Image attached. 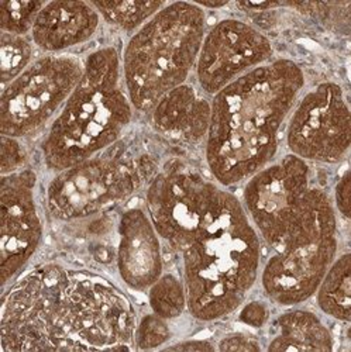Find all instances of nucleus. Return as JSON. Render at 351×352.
Listing matches in <instances>:
<instances>
[{
    "label": "nucleus",
    "instance_id": "obj_1",
    "mask_svg": "<svg viewBox=\"0 0 351 352\" xmlns=\"http://www.w3.org/2000/svg\"><path fill=\"white\" fill-rule=\"evenodd\" d=\"M2 351H126L136 313L99 275L45 263L21 278L2 306Z\"/></svg>",
    "mask_w": 351,
    "mask_h": 352
},
{
    "label": "nucleus",
    "instance_id": "obj_2",
    "mask_svg": "<svg viewBox=\"0 0 351 352\" xmlns=\"http://www.w3.org/2000/svg\"><path fill=\"white\" fill-rule=\"evenodd\" d=\"M304 85L305 74L297 63L275 60L213 96L206 162L220 185L242 184L271 164L282 124Z\"/></svg>",
    "mask_w": 351,
    "mask_h": 352
},
{
    "label": "nucleus",
    "instance_id": "obj_3",
    "mask_svg": "<svg viewBox=\"0 0 351 352\" xmlns=\"http://www.w3.org/2000/svg\"><path fill=\"white\" fill-rule=\"evenodd\" d=\"M178 252L189 313L200 321H215L242 306L254 286L261 240L240 200L219 186Z\"/></svg>",
    "mask_w": 351,
    "mask_h": 352
},
{
    "label": "nucleus",
    "instance_id": "obj_4",
    "mask_svg": "<svg viewBox=\"0 0 351 352\" xmlns=\"http://www.w3.org/2000/svg\"><path fill=\"white\" fill-rule=\"evenodd\" d=\"M122 76L120 56L113 47L96 50L86 58L79 83L41 145L51 170L61 172L89 160L120 138L133 117Z\"/></svg>",
    "mask_w": 351,
    "mask_h": 352
},
{
    "label": "nucleus",
    "instance_id": "obj_5",
    "mask_svg": "<svg viewBox=\"0 0 351 352\" xmlns=\"http://www.w3.org/2000/svg\"><path fill=\"white\" fill-rule=\"evenodd\" d=\"M206 34V14L195 3L165 5L129 40L122 75L134 109L151 111L158 100L185 83Z\"/></svg>",
    "mask_w": 351,
    "mask_h": 352
},
{
    "label": "nucleus",
    "instance_id": "obj_6",
    "mask_svg": "<svg viewBox=\"0 0 351 352\" xmlns=\"http://www.w3.org/2000/svg\"><path fill=\"white\" fill-rule=\"evenodd\" d=\"M337 245L332 200L321 189L310 188L297 221L262 270L267 296L282 306L310 299L334 261Z\"/></svg>",
    "mask_w": 351,
    "mask_h": 352
},
{
    "label": "nucleus",
    "instance_id": "obj_7",
    "mask_svg": "<svg viewBox=\"0 0 351 352\" xmlns=\"http://www.w3.org/2000/svg\"><path fill=\"white\" fill-rule=\"evenodd\" d=\"M144 173L140 162L122 153H100L54 176L47 188L48 212L61 221L95 216L134 195Z\"/></svg>",
    "mask_w": 351,
    "mask_h": 352
},
{
    "label": "nucleus",
    "instance_id": "obj_8",
    "mask_svg": "<svg viewBox=\"0 0 351 352\" xmlns=\"http://www.w3.org/2000/svg\"><path fill=\"white\" fill-rule=\"evenodd\" d=\"M83 74V63L75 56L39 58L10 82L0 102L2 135L23 138L48 124L61 111Z\"/></svg>",
    "mask_w": 351,
    "mask_h": 352
},
{
    "label": "nucleus",
    "instance_id": "obj_9",
    "mask_svg": "<svg viewBox=\"0 0 351 352\" xmlns=\"http://www.w3.org/2000/svg\"><path fill=\"white\" fill-rule=\"evenodd\" d=\"M309 182V165L292 154L268 164L247 179L244 210L268 245L278 247L297 221L310 190Z\"/></svg>",
    "mask_w": 351,
    "mask_h": 352
},
{
    "label": "nucleus",
    "instance_id": "obj_10",
    "mask_svg": "<svg viewBox=\"0 0 351 352\" xmlns=\"http://www.w3.org/2000/svg\"><path fill=\"white\" fill-rule=\"evenodd\" d=\"M350 109L341 86L323 82L308 92L292 113L286 144L304 161L337 164L350 150Z\"/></svg>",
    "mask_w": 351,
    "mask_h": 352
},
{
    "label": "nucleus",
    "instance_id": "obj_11",
    "mask_svg": "<svg viewBox=\"0 0 351 352\" xmlns=\"http://www.w3.org/2000/svg\"><path fill=\"white\" fill-rule=\"evenodd\" d=\"M273 55L271 41L259 30L242 20L224 19L204 34L195 65L199 86L215 96L240 76L270 63Z\"/></svg>",
    "mask_w": 351,
    "mask_h": 352
},
{
    "label": "nucleus",
    "instance_id": "obj_12",
    "mask_svg": "<svg viewBox=\"0 0 351 352\" xmlns=\"http://www.w3.org/2000/svg\"><path fill=\"white\" fill-rule=\"evenodd\" d=\"M217 188L198 172L184 168H171L156 175L145 200L160 239L178 251L209 209Z\"/></svg>",
    "mask_w": 351,
    "mask_h": 352
},
{
    "label": "nucleus",
    "instance_id": "obj_13",
    "mask_svg": "<svg viewBox=\"0 0 351 352\" xmlns=\"http://www.w3.org/2000/svg\"><path fill=\"white\" fill-rule=\"evenodd\" d=\"M37 175L30 169L3 175L0 184L2 208V285L6 286L27 265L43 239V223L36 203Z\"/></svg>",
    "mask_w": 351,
    "mask_h": 352
},
{
    "label": "nucleus",
    "instance_id": "obj_14",
    "mask_svg": "<svg viewBox=\"0 0 351 352\" xmlns=\"http://www.w3.org/2000/svg\"><path fill=\"white\" fill-rule=\"evenodd\" d=\"M117 270L133 290L150 289L162 275V252L158 232L140 208L129 209L119 223Z\"/></svg>",
    "mask_w": 351,
    "mask_h": 352
},
{
    "label": "nucleus",
    "instance_id": "obj_15",
    "mask_svg": "<svg viewBox=\"0 0 351 352\" xmlns=\"http://www.w3.org/2000/svg\"><path fill=\"white\" fill-rule=\"evenodd\" d=\"M100 14L92 3L50 2L39 13L32 37L34 44L50 54H58L89 41L98 32Z\"/></svg>",
    "mask_w": 351,
    "mask_h": 352
},
{
    "label": "nucleus",
    "instance_id": "obj_16",
    "mask_svg": "<svg viewBox=\"0 0 351 352\" xmlns=\"http://www.w3.org/2000/svg\"><path fill=\"white\" fill-rule=\"evenodd\" d=\"M151 113L153 126L158 133L196 144L208 135L212 104L193 86L184 83L164 95Z\"/></svg>",
    "mask_w": 351,
    "mask_h": 352
},
{
    "label": "nucleus",
    "instance_id": "obj_17",
    "mask_svg": "<svg viewBox=\"0 0 351 352\" xmlns=\"http://www.w3.org/2000/svg\"><path fill=\"white\" fill-rule=\"evenodd\" d=\"M277 331L268 351H332L334 341L329 329L315 313L290 310L277 320Z\"/></svg>",
    "mask_w": 351,
    "mask_h": 352
},
{
    "label": "nucleus",
    "instance_id": "obj_18",
    "mask_svg": "<svg viewBox=\"0 0 351 352\" xmlns=\"http://www.w3.org/2000/svg\"><path fill=\"white\" fill-rule=\"evenodd\" d=\"M316 300L326 316L339 321H350L351 259L348 252L332 262L316 290Z\"/></svg>",
    "mask_w": 351,
    "mask_h": 352
},
{
    "label": "nucleus",
    "instance_id": "obj_19",
    "mask_svg": "<svg viewBox=\"0 0 351 352\" xmlns=\"http://www.w3.org/2000/svg\"><path fill=\"white\" fill-rule=\"evenodd\" d=\"M92 5L109 24L125 32H137L165 6L162 2H92Z\"/></svg>",
    "mask_w": 351,
    "mask_h": 352
},
{
    "label": "nucleus",
    "instance_id": "obj_20",
    "mask_svg": "<svg viewBox=\"0 0 351 352\" xmlns=\"http://www.w3.org/2000/svg\"><path fill=\"white\" fill-rule=\"evenodd\" d=\"M149 302L154 314L165 320L177 318L188 307L185 285L172 274L161 275L149 289Z\"/></svg>",
    "mask_w": 351,
    "mask_h": 352
},
{
    "label": "nucleus",
    "instance_id": "obj_21",
    "mask_svg": "<svg viewBox=\"0 0 351 352\" xmlns=\"http://www.w3.org/2000/svg\"><path fill=\"white\" fill-rule=\"evenodd\" d=\"M33 47L25 37L2 33L0 47V71H2V86L6 87L25 68L32 64Z\"/></svg>",
    "mask_w": 351,
    "mask_h": 352
},
{
    "label": "nucleus",
    "instance_id": "obj_22",
    "mask_svg": "<svg viewBox=\"0 0 351 352\" xmlns=\"http://www.w3.org/2000/svg\"><path fill=\"white\" fill-rule=\"evenodd\" d=\"M45 6L43 2H21V0H10L0 2V27L2 33L23 36L33 30L34 21Z\"/></svg>",
    "mask_w": 351,
    "mask_h": 352
},
{
    "label": "nucleus",
    "instance_id": "obj_23",
    "mask_svg": "<svg viewBox=\"0 0 351 352\" xmlns=\"http://www.w3.org/2000/svg\"><path fill=\"white\" fill-rule=\"evenodd\" d=\"M171 338L165 318L157 314L144 316L134 330V344L138 349H156Z\"/></svg>",
    "mask_w": 351,
    "mask_h": 352
},
{
    "label": "nucleus",
    "instance_id": "obj_24",
    "mask_svg": "<svg viewBox=\"0 0 351 352\" xmlns=\"http://www.w3.org/2000/svg\"><path fill=\"white\" fill-rule=\"evenodd\" d=\"M25 162V151L17 138L2 135V176L17 172Z\"/></svg>",
    "mask_w": 351,
    "mask_h": 352
},
{
    "label": "nucleus",
    "instance_id": "obj_25",
    "mask_svg": "<svg viewBox=\"0 0 351 352\" xmlns=\"http://www.w3.org/2000/svg\"><path fill=\"white\" fill-rule=\"evenodd\" d=\"M219 351H261L258 341L244 333H233L223 337L217 346Z\"/></svg>",
    "mask_w": 351,
    "mask_h": 352
},
{
    "label": "nucleus",
    "instance_id": "obj_26",
    "mask_svg": "<svg viewBox=\"0 0 351 352\" xmlns=\"http://www.w3.org/2000/svg\"><path fill=\"white\" fill-rule=\"evenodd\" d=\"M239 318L246 326L259 329L266 324L268 318V309L262 302H250L242 309Z\"/></svg>",
    "mask_w": 351,
    "mask_h": 352
},
{
    "label": "nucleus",
    "instance_id": "obj_27",
    "mask_svg": "<svg viewBox=\"0 0 351 352\" xmlns=\"http://www.w3.org/2000/svg\"><path fill=\"white\" fill-rule=\"evenodd\" d=\"M336 208L344 219H350V170H345L334 189Z\"/></svg>",
    "mask_w": 351,
    "mask_h": 352
},
{
    "label": "nucleus",
    "instance_id": "obj_28",
    "mask_svg": "<svg viewBox=\"0 0 351 352\" xmlns=\"http://www.w3.org/2000/svg\"><path fill=\"white\" fill-rule=\"evenodd\" d=\"M167 349H169V351H189V352L191 351H213L215 345H212L209 341L191 340V341H184V342L171 345Z\"/></svg>",
    "mask_w": 351,
    "mask_h": 352
}]
</instances>
